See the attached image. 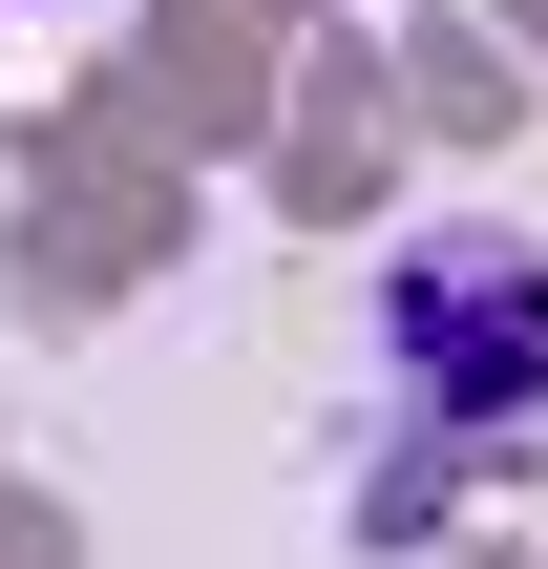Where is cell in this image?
Segmentation results:
<instances>
[{"instance_id": "obj_1", "label": "cell", "mask_w": 548, "mask_h": 569, "mask_svg": "<svg viewBox=\"0 0 548 569\" xmlns=\"http://www.w3.org/2000/svg\"><path fill=\"white\" fill-rule=\"evenodd\" d=\"M380 338H401V359H422L465 422H528V401H548V253H507V232H444V253H401Z\"/></svg>"}]
</instances>
